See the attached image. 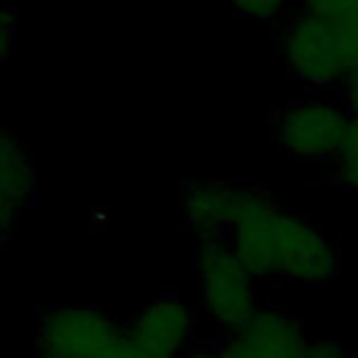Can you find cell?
<instances>
[{
  "label": "cell",
  "instance_id": "obj_1",
  "mask_svg": "<svg viewBox=\"0 0 358 358\" xmlns=\"http://www.w3.org/2000/svg\"><path fill=\"white\" fill-rule=\"evenodd\" d=\"M196 288L199 308L227 333H238L260 308L255 280L224 238H196Z\"/></svg>",
  "mask_w": 358,
  "mask_h": 358
},
{
  "label": "cell",
  "instance_id": "obj_2",
  "mask_svg": "<svg viewBox=\"0 0 358 358\" xmlns=\"http://www.w3.org/2000/svg\"><path fill=\"white\" fill-rule=\"evenodd\" d=\"M123 327L95 305H53L36 322V358H106Z\"/></svg>",
  "mask_w": 358,
  "mask_h": 358
},
{
  "label": "cell",
  "instance_id": "obj_3",
  "mask_svg": "<svg viewBox=\"0 0 358 358\" xmlns=\"http://www.w3.org/2000/svg\"><path fill=\"white\" fill-rule=\"evenodd\" d=\"M274 229V280L296 285H330L341 274L336 243L308 218L288 215L280 207L271 215Z\"/></svg>",
  "mask_w": 358,
  "mask_h": 358
},
{
  "label": "cell",
  "instance_id": "obj_4",
  "mask_svg": "<svg viewBox=\"0 0 358 358\" xmlns=\"http://www.w3.org/2000/svg\"><path fill=\"white\" fill-rule=\"evenodd\" d=\"M350 115L324 98H296L274 117V140L288 159L322 162L333 159L344 143Z\"/></svg>",
  "mask_w": 358,
  "mask_h": 358
},
{
  "label": "cell",
  "instance_id": "obj_5",
  "mask_svg": "<svg viewBox=\"0 0 358 358\" xmlns=\"http://www.w3.org/2000/svg\"><path fill=\"white\" fill-rule=\"evenodd\" d=\"M280 50L291 76L305 87H336L347 76L333 25L313 14L302 11L285 25L280 36Z\"/></svg>",
  "mask_w": 358,
  "mask_h": 358
},
{
  "label": "cell",
  "instance_id": "obj_6",
  "mask_svg": "<svg viewBox=\"0 0 358 358\" xmlns=\"http://www.w3.org/2000/svg\"><path fill=\"white\" fill-rule=\"evenodd\" d=\"M305 344L308 336L294 313L282 308H257L215 352L218 358H302Z\"/></svg>",
  "mask_w": 358,
  "mask_h": 358
},
{
  "label": "cell",
  "instance_id": "obj_7",
  "mask_svg": "<svg viewBox=\"0 0 358 358\" xmlns=\"http://www.w3.org/2000/svg\"><path fill=\"white\" fill-rule=\"evenodd\" d=\"M123 330L148 358H179L196 330V313L179 296H157L143 305Z\"/></svg>",
  "mask_w": 358,
  "mask_h": 358
},
{
  "label": "cell",
  "instance_id": "obj_8",
  "mask_svg": "<svg viewBox=\"0 0 358 358\" xmlns=\"http://www.w3.org/2000/svg\"><path fill=\"white\" fill-rule=\"evenodd\" d=\"M238 190L221 182H196L185 187L182 218L196 238H227L235 218Z\"/></svg>",
  "mask_w": 358,
  "mask_h": 358
},
{
  "label": "cell",
  "instance_id": "obj_9",
  "mask_svg": "<svg viewBox=\"0 0 358 358\" xmlns=\"http://www.w3.org/2000/svg\"><path fill=\"white\" fill-rule=\"evenodd\" d=\"M36 193V157L34 148L0 126V199L14 207H28Z\"/></svg>",
  "mask_w": 358,
  "mask_h": 358
},
{
  "label": "cell",
  "instance_id": "obj_10",
  "mask_svg": "<svg viewBox=\"0 0 358 358\" xmlns=\"http://www.w3.org/2000/svg\"><path fill=\"white\" fill-rule=\"evenodd\" d=\"M333 159H336L333 179L341 187H350V190L358 193V117H350L344 143H341V148Z\"/></svg>",
  "mask_w": 358,
  "mask_h": 358
},
{
  "label": "cell",
  "instance_id": "obj_11",
  "mask_svg": "<svg viewBox=\"0 0 358 358\" xmlns=\"http://www.w3.org/2000/svg\"><path fill=\"white\" fill-rule=\"evenodd\" d=\"M330 25H333V34H336V42H338V50H341L347 73L358 70V17L336 20Z\"/></svg>",
  "mask_w": 358,
  "mask_h": 358
},
{
  "label": "cell",
  "instance_id": "obj_12",
  "mask_svg": "<svg viewBox=\"0 0 358 358\" xmlns=\"http://www.w3.org/2000/svg\"><path fill=\"white\" fill-rule=\"evenodd\" d=\"M20 48V17L11 6H0V70L14 59Z\"/></svg>",
  "mask_w": 358,
  "mask_h": 358
},
{
  "label": "cell",
  "instance_id": "obj_13",
  "mask_svg": "<svg viewBox=\"0 0 358 358\" xmlns=\"http://www.w3.org/2000/svg\"><path fill=\"white\" fill-rule=\"evenodd\" d=\"M302 11L336 22V20L358 17V0H302Z\"/></svg>",
  "mask_w": 358,
  "mask_h": 358
},
{
  "label": "cell",
  "instance_id": "obj_14",
  "mask_svg": "<svg viewBox=\"0 0 358 358\" xmlns=\"http://www.w3.org/2000/svg\"><path fill=\"white\" fill-rule=\"evenodd\" d=\"M241 17L249 20H274L282 14L288 0H227Z\"/></svg>",
  "mask_w": 358,
  "mask_h": 358
},
{
  "label": "cell",
  "instance_id": "obj_15",
  "mask_svg": "<svg viewBox=\"0 0 358 358\" xmlns=\"http://www.w3.org/2000/svg\"><path fill=\"white\" fill-rule=\"evenodd\" d=\"M302 358H352V352L344 350L338 341H330V338H316V341L308 338Z\"/></svg>",
  "mask_w": 358,
  "mask_h": 358
},
{
  "label": "cell",
  "instance_id": "obj_16",
  "mask_svg": "<svg viewBox=\"0 0 358 358\" xmlns=\"http://www.w3.org/2000/svg\"><path fill=\"white\" fill-rule=\"evenodd\" d=\"M20 207H14V204H8V201H3L0 199V252L8 246V241H11V232H14V227H17V221H20Z\"/></svg>",
  "mask_w": 358,
  "mask_h": 358
},
{
  "label": "cell",
  "instance_id": "obj_17",
  "mask_svg": "<svg viewBox=\"0 0 358 358\" xmlns=\"http://www.w3.org/2000/svg\"><path fill=\"white\" fill-rule=\"evenodd\" d=\"M341 87H344V101H347V115L350 117H358V70H352V73H347L344 76V81H341Z\"/></svg>",
  "mask_w": 358,
  "mask_h": 358
},
{
  "label": "cell",
  "instance_id": "obj_18",
  "mask_svg": "<svg viewBox=\"0 0 358 358\" xmlns=\"http://www.w3.org/2000/svg\"><path fill=\"white\" fill-rule=\"evenodd\" d=\"M179 358H218V352H213V350H199V352H193V355H179Z\"/></svg>",
  "mask_w": 358,
  "mask_h": 358
}]
</instances>
